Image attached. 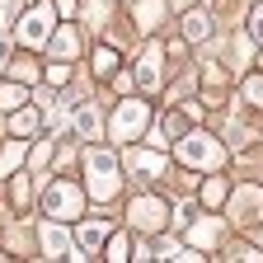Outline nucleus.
<instances>
[{"instance_id": "4", "label": "nucleus", "mask_w": 263, "mask_h": 263, "mask_svg": "<svg viewBox=\"0 0 263 263\" xmlns=\"http://www.w3.org/2000/svg\"><path fill=\"white\" fill-rule=\"evenodd\" d=\"M43 212L52 221H80L85 216V183L76 179H52V188H43Z\"/></svg>"}, {"instance_id": "16", "label": "nucleus", "mask_w": 263, "mask_h": 263, "mask_svg": "<svg viewBox=\"0 0 263 263\" xmlns=\"http://www.w3.org/2000/svg\"><path fill=\"white\" fill-rule=\"evenodd\" d=\"M160 19H164V0H137V14H132V24H137L141 33H151Z\"/></svg>"}, {"instance_id": "27", "label": "nucleus", "mask_w": 263, "mask_h": 263, "mask_svg": "<svg viewBox=\"0 0 263 263\" xmlns=\"http://www.w3.org/2000/svg\"><path fill=\"white\" fill-rule=\"evenodd\" d=\"M0 66H10V43L0 38Z\"/></svg>"}, {"instance_id": "5", "label": "nucleus", "mask_w": 263, "mask_h": 263, "mask_svg": "<svg viewBox=\"0 0 263 263\" xmlns=\"http://www.w3.org/2000/svg\"><path fill=\"white\" fill-rule=\"evenodd\" d=\"M151 127V108H146V99H122V104L113 108V118H108V137L118 141V146H132V141H141V132Z\"/></svg>"}, {"instance_id": "23", "label": "nucleus", "mask_w": 263, "mask_h": 263, "mask_svg": "<svg viewBox=\"0 0 263 263\" xmlns=\"http://www.w3.org/2000/svg\"><path fill=\"white\" fill-rule=\"evenodd\" d=\"M43 80H47L52 89H57V85H66V80H71V61H61V57H57L47 71H43Z\"/></svg>"}, {"instance_id": "24", "label": "nucleus", "mask_w": 263, "mask_h": 263, "mask_svg": "<svg viewBox=\"0 0 263 263\" xmlns=\"http://www.w3.org/2000/svg\"><path fill=\"white\" fill-rule=\"evenodd\" d=\"M197 197H202V202H212V207H216L221 197H226V179H207V183H202V193H197Z\"/></svg>"}, {"instance_id": "3", "label": "nucleus", "mask_w": 263, "mask_h": 263, "mask_svg": "<svg viewBox=\"0 0 263 263\" xmlns=\"http://www.w3.org/2000/svg\"><path fill=\"white\" fill-rule=\"evenodd\" d=\"M52 33H57V10H52V0L28 5V10L19 14V24H14V38H19V47H28V52L47 47V43H52Z\"/></svg>"}, {"instance_id": "1", "label": "nucleus", "mask_w": 263, "mask_h": 263, "mask_svg": "<svg viewBox=\"0 0 263 263\" xmlns=\"http://www.w3.org/2000/svg\"><path fill=\"white\" fill-rule=\"evenodd\" d=\"M85 193H89V202H113L118 188H122V155L108 151V146H85Z\"/></svg>"}, {"instance_id": "13", "label": "nucleus", "mask_w": 263, "mask_h": 263, "mask_svg": "<svg viewBox=\"0 0 263 263\" xmlns=\"http://www.w3.org/2000/svg\"><path fill=\"white\" fill-rule=\"evenodd\" d=\"M179 28H183L188 43H207V38H212V14H207V10H188V14L179 19Z\"/></svg>"}, {"instance_id": "12", "label": "nucleus", "mask_w": 263, "mask_h": 263, "mask_svg": "<svg viewBox=\"0 0 263 263\" xmlns=\"http://www.w3.org/2000/svg\"><path fill=\"white\" fill-rule=\"evenodd\" d=\"M230 212H235V221L254 226V221L263 216V193H258V188H240L235 197H230Z\"/></svg>"}, {"instance_id": "17", "label": "nucleus", "mask_w": 263, "mask_h": 263, "mask_svg": "<svg viewBox=\"0 0 263 263\" xmlns=\"http://www.w3.org/2000/svg\"><path fill=\"white\" fill-rule=\"evenodd\" d=\"M89 71H94L99 80H113V71H118V47H113V43H99V47H94V66H89Z\"/></svg>"}, {"instance_id": "14", "label": "nucleus", "mask_w": 263, "mask_h": 263, "mask_svg": "<svg viewBox=\"0 0 263 263\" xmlns=\"http://www.w3.org/2000/svg\"><path fill=\"white\" fill-rule=\"evenodd\" d=\"M104 258H108V263H127V258H137V240H132L127 230H113L108 245H104Z\"/></svg>"}, {"instance_id": "25", "label": "nucleus", "mask_w": 263, "mask_h": 263, "mask_svg": "<svg viewBox=\"0 0 263 263\" xmlns=\"http://www.w3.org/2000/svg\"><path fill=\"white\" fill-rule=\"evenodd\" d=\"M240 94H245V99H254V108H263V76H249V80L240 85Z\"/></svg>"}, {"instance_id": "11", "label": "nucleus", "mask_w": 263, "mask_h": 263, "mask_svg": "<svg viewBox=\"0 0 263 263\" xmlns=\"http://www.w3.org/2000/svg\"><path fill=\"white\" fill-rule=\"evenodd\" d=\"M47 52H52V57H61V61H76V57H80V28H76V24H57Z\"/></svg>"}, {"instance_id": "30", "label": "nucleus", "mask_w": 263, "mask_h": 263, "mask_svg": "<svg viewBox=\"0 0 263 263\" xmlns=\"http://www.w3.org/2000/svg\"><path fill=\"white\" fill-rule=\"evenodd\" d=\"M258 245H263V226H258Z\"/></svg>"}, {"instance_id": "29", "label": "nucleus", "mask_w": 263, "mask_h": 263, "mask_svg": "<svg viewBox=\"0 0 263 263\" xmlns=\"http://www.w3.org/2000/svg\"><path fill=\"white\" fill-rule=\"evenodd\" d=\"M258 71H263V52H258Z\"/></svg>"}, {"instance_id": "2", "label": "nucleus", "mask_w": 263, "mask_h": 263, "mask_svg": "<svg viewBox=\"0 0 263 263\" xmlns=\"http://www.w3.org/2000/svg\"><path fill=\"white\" fill-rule=\"evenodd\" d=\"M174 155L188 164V170H221L226 164V146L212 137V132H183L174 141Z\"/></svg>"}, {"instance_id": "28", "label": "nucleus", "mask_w": 263, "mask_h": 263, "mask_svg": "<svg viewBox=\"0 0 263 263\" xmlns=\"http://www.w3.org/2000/svg\"><path fill=\"white\" fill-rule=\"evenodd\" d=\"M57 5H61V14H76V0H57Z\"/></svg>"}, {"instance_id": "15", "label": "nucleus", "mask_w": 263, "mask_h": 263, "mask_svg": "<svg viewBox=\"0 0 263 263\" xmlns=\"http://www.w3.org/2000/svg\"><path fill=\"white\" fill-rule=\"evenodd\" d=\"M28 89H33V85H24V80H14V76H10L5 85H0V113L24 108V104H28Z\"/></svg>"}, {"instance_id": "19", "label": "nucleus", "mask_w": 263, "mask_h": 263, "mask_svg": "<svg viewBox=\"0 0 263 263\" xmlns=\"http://www.w3.org/2000/svg\"><path fill=\"white\" fill-rule=\"evenodd\" d=\"M10 76H14V80H24V85H38V80H43L38 61H33L28 52H24V57H10Z\"/></svg>"}, {"instance_id": "8", "label": "nucleus", "mask_w": 263, "mask_h": 263, "mask_svg": "<svg viewBox=\"0 0 263 263\" xmlns=\"http://www.w3.org/2000/svg\"><path fill=\"white\" fill-rule=\"evenodd\" d=\"M108 221H80L76 226V258H104V245H108Z\"/></svg>"}, {"instance_id": "6", "label": "nucleus", "mask_w": 263, "mask_h": 263, "mask_svg": "<svg viewBox=\"0 0 263 263\" xmlns=\"http://www.w3.org/2000/svg\"><path fill=\"white\" fill-rule=\"evenodd\" d=\"M164 221H170V197H164V193H137L127 202V226L146 230V235L164 230Z\"/></svg>"}, {"instance_id": "18", "label": "nucleus", "mask_w": 263, "mask_h": 263, "mask_svg": "<svg viewBox=\"0 0 263 263\" xmlns=\"http://www.w3.org/2000/svg\"><path fill=\"white\" fill-rule=\"evenodd\" d=\"M5 197H10V207L24 212V207L33 202V183H28V174H14V179L5 174Z\"/></svg>"}, {"instance_id": "7", "label": "nucleus", "mask_w": 263, "mask_h": 263, "mask_svg": "<svg viewBox=\"0 0 263 263\" xmlns=\"http://www.w3.org/2000/svg\"><path fill=\"white\" fill-rule=\"evenodd\" d=\"M122 164L137 174V183H155V179H164V151L151 146V141H146V146L132 141V146L122 151Z\"/></svg>"}, {"instance_id": "10", "label": "nucleus", "mask_w": 263, "mask_h": 263, "mask_svg": "<svg viewBox=\"0 0 263 263\" xmlns=\"http://www.w3.org/2000/svg\"><path fill=\"white\" fill-rule=\"evenodd\" d=\"M160 66H164V47L151 43L146 57H141V66H137V89H141V94H155V89L164 85V71H160Z\"/></svg>"}, {"instance_id": "26", "label": "nucleus", "mask_w": 263, "mask_h": 263, "mask_svg": "<svg viewBox=\"0 0 263 263\" xmlns=\"http://www.w3.org/2000/svg\"><path fill=\"white\" fill-rule=\"evenodd\" d=\"M249 38H254V43L263 47V5H258V10L249 14Z\"/></svg>"}, {"instance_id": "31", "label": "nucleus", "mask_w": 263, "mask_h": 263, "mask_svg": "<svg viewBox=\"0 0 263 263\" xmlns=\"http://www.w3.org/2000/svg\"><path fill=\"white\" fill-rule=\"evenodd\" d=\"M0 258H5V249H0Z\"/></svg>"}, {"instance_id": "21", "label": "nucleus", "mask_w": 263, "mask_h": 263, "mask_svg": "<svg viewBox=\"0 0 263 263\" xmlns=\"http://www.w3.org/2000/svg\"><path fill=\"white\" fill-rule=\"evenodd\" d=\"M10 132H19V137H33V132H38V113H33L28 104L14 108V113H10Z\"/></svg>"}, {"instance_id": "22", "label": "nucleus", "mask_w": 263, "mask_h": 263, "mask_svg": "<svg viewBox=\"0 0 263 263\" xmlns=\"http://www.w3.org/2000/svg\"><path fill=\"white\" fill-rule=\"evenodd\" d=\"M76 132L94 141V132H99V108H94V104H89V108H76Z\"/></svg>"}, {"instance_id": "9", "label": "nucleus", "mask_w": 263, "mask_h": 263, "mask_svg": "<svg viewBox=\"0 0 263 263\" xmlns=\"http://www.w3.org/2000/svg\"><path fill=\"white\" fill-rule=\"evenodd\" d=\"M38 235H43V258H76V240L66 235V221H52L47 216Z\"/></svg>"}, {"instance_id": "20", "label": "nucleus", "mask_w": 263, "mask_h": 263, "mask_svg": "<svg viewBox=\"0 0 263 263\" xmlns=\"http://www.w3.org/2000/svg\"><path fill=\"white\" fill-rule=\"evenodd\" d=\"M24 160H28V146H24V141H10L5 151H0V179H5L10 170H19Z\"/></svg>"}]
</instances>
